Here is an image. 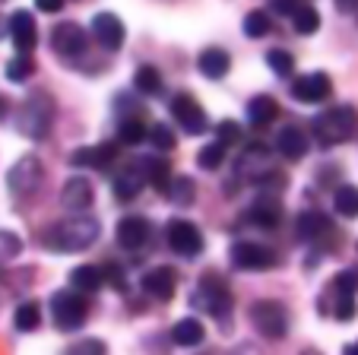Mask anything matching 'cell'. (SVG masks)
Listing matches in <instances>:
<instances>
[{"label": "cell", "mask_w": 358, "mask_h": 355, "mask_svg": "<svg viewBox=\"0 0 358 355\" xmlns=\"http://www.w3.org/2000/svg\"><path fill=\"white\" fill-rule=\"evenodd\" d=\"M70 286H73V292H80V295H92V292H99V288L105 286V279H101V267L83 263V267L70 270Z\"/></svg>", "instance_id": "26"}, {"label": "cell", "mask_w": 358, "mask_h": 355, "mask_svg": "<svg viewBox=\"0 0 358 355\" xmlns=\"http://www.w3.org/2000/svg\"><path fill=\"white\" fill-rule=\"evenodd\" d=\"M229 67H231V57L222 48H206V51H200V57H196V70H200L206 80H222V76L229 74Z\"/></svg>", "instance_id": "24"}, {"label": "cell", "mask_w": 358, "mask_h": 355, "mask_svg": "<svg viewBox=\"0 0 358 355\" xmlns=\"http://www.w3.org/2000/svg\"><path fill=\"white\" fill-rule=\"evenodd\" d=\"M7 111H10V102H7V95H0V121L7 118Z\"/></svg>", "instance_id": "47"}, {"label": "cell", "mask_w": 358, "mask_h": 355, "mask_svg": "<svg viewBox=\"0 0 358 355\" xmlns=\"http://www.w3.org/2000/svg\"><path fill=\"white\" fill-rule=\"evenodd\" d=\"M266 64H270V70L276 76H292L295 74V54L285 51V48H273V51H266Z\"/></svg>", "instance_id": "34"}, {"label": "cell", "mask_w": 358, "mask_h": 355, "mask_svg": "<svg viewBox=\"0 0 358 355\" xmlns=\"http://www.w3.org/2000/svg\"><path fill=\"white\" fill-rule=\"evenodd\" d=\"M20 251H22L20 238H16L13 232H3V228H0V257H3V260H10V257H16Z\"/></svg>", "instance_id": "43"}, {"label": "cell", "mask_w": 358, "mask_h": 355, "mask_svg": "<svg viewBox=\"0 0 358 355\" xmlns=\"http://www.w3.org/2000/svg\"><path fill=\"white\" fill-rule=\"evenodd\" d=\"M171 118H175L178 127H181L184 134H190V137L206 134V127H210L206 111H203L200 102H196L190 92H178L175 99H171Z\"/></svg>", "instance_id": "9"}, {"label": "cell", "mask_w": 358, "mask_h": 355, "mask_svg": "<svg viewBox=\"0 0 358 355\" xmlns=\"http://www.w3.org/2000/svg\"><path fill=\"white\" fill-rule=\"evenodd\" d=\"M270 29H273L270 13H264V10H250L244 16V35L248 39H264V35H270Z\"/></svg>", "instance_id": "35"}, {"label": "cell", "mask_w": 358, "mask_h": 355, "mask_svg": "<svg viewBox=\"0 0 358 355\" xmlns=\"http://www.w3.org/2000/svg\"><path fill=\"white\" fill-rule=\"evenodd\" d=\"M117 244L127 251H140L149 244V238H152V225H149L146 216H124L121 222H117Z\"/></svg>", "instance_id": "15"}, {"label": "cell", "mask_w": 358, "mask_h": 355, "mask_svg": "<svg viewBox=\"0 0 358 355\" xmlns=\"http://www.w3.org/2000/svg\"><path fill=\"white\" fill-rule=\"evenodd\" d=\"M134 86L140 95H159L165 89V83H162V74H159L152 64H143V67H136V74H134Z\"/></svg>", "instance_id": "29"}, {"label": "cell", "mask_w": 358, "mask_h": 355, "mask_svg": "<svg viewBox=\"0 0 358 355\" xmlns=\"http://www.w3.org/2000/svg\"><path fill=\"white\" fill-rule=\"evenodd\" d=\"M117 159V143H99V146H83L70 155L73 168H108Z\"/></svg>", "instance_id": "19"}, {"label": "cell", "mask_w": 358, "mask_h": 355, "mask_svg": "<svg viewBox=\"0 0 358 355\" xmlns=\"http://www.w3.org/2000/svg\"><path fill=\"white\" fill-rule=\"evenodd\" d=\"M101 279L108 282L111 288H117V292H127V279H124V270L117 263H105L101 267Z\"/></svg>", "instance_id": "42"}, {"label": "cell", "mask_w": 358, "mask_h": 355, "mask_svg": "<svg viewBox=\"0 0 358 355\" xmlns=\"http://www.w3.org/2000/svg\"><path fill=\"white\" fill-rule=\"evenodd\" d=\"M143 184H146V178H143L140 165L134 162V165H127L124 172L115 174V181H111V190H115V197H117L121 203H130V200H136V197H140Z\"/></svg>", "instance_id": "20"}, {"label": "cell", "mask_w": 358, "mask_h": 355, "mask_svg": "<svg viewBox=\"0 0 358 355\" xmlns=\"http://www.w3.org/2000/svg\"><path fill=\"white\" fill-rule=\"evenodd\" d=\"M231 263H235L238 270H254V273H260V270H273V267H276L279 257L273 254L266 244L235 242V244H231Z\"/></svg>", "instance_id": "12"}, {"label": "cell", "mask_w": 358, "mask_h": 355, "mask_svg": "<svg viewBox=\"0 0 358 355\" xmlns=\"http://www.w3.org/2000/svg\"><path fill=\"white\" fill-rule=\"evenodd\" d=\"M35 7L41 13H57V10H64V0H35Z\"/></svg>", "instance_id": "45"}, {"label": "cell", "mask_w": 358, "mask_h": 355, "mask_svg": "<svg viewBox=\"0 0 358 355\" xmlns=\"http://www.w3.org/2000/svg\"><path fill=\"white\" fill-rule=\"evenodd\" d=\"M276 149H279V155L298 162L308 153V134H304L301 127H295V124H289V127H282L276 134Z\"/></svg>", "instance_id": "22"}, {"label": "cell", "mask_w": 358, "mask_h": 355, "mask_svg": "<svg viewBox=\"0 0 358 355\" xmlns=\"http://www.w3.org/2000/svg\"><path fill=\"white\" fill-rule=\"evenodd\" d=\"M222 162H225V146H219V143H210V146H203L196 153V165L206 168V172H216Z\"/></svg>", "instance_id": "39"}, {"label": "cell", "mask_w": 358, "mask_h": 355, "mask_svg": "<svg viewBox=\"0 0 358 355\" xmlns=\"http://www.w3.org/2000/svg\"><path fill=\"white\" fill-rule=\"evenodd\" d=\"M333 95V80L324 70H314V74H304L292 83V99L301 102V105H320Z\"/></svg>", "instance_id": "13"}, {"label": "cell", "mask_w": 358, "mask_h": 355, "mask_svg": "<svg viewBox=\"0 0 358 355\" xmlns=\"http://www.w3.org/2000/svg\"><path fill=\"white\" fill-rule=\"evenodd\" d=\"M149 134V127L140 121V118H121V124H117V140L124 143V146H136V143H143Z\"/></svg>", "instance_id": "31"}, {"label": "cell", "mask_w": 358, "mask_h": 355, "mask_svg": "<svg viewBox=\"0 0 358 355\" xmlns=\"http://www.w3.org/2000/svg\"><path fill=\"white\" fill-rule=\"evenodd\" d=\"M124 22L117 20L115 13H95L92 16V39L99 41L105 51H121V45H124Z\"/></svg>", "instance_id": "16"}, {"label": "cell", "mask_w": 358, "mask_h": 355, "mask_svg": "<svg viewBox=\"0 0 358 355\" xmlns=\"http://www.w3.org/2000/svg\"><path fill=\"white\" fill-rule=\"evenodd\" d=\"M165 238H169V248L184 260H194V257L203 254V235L187 219H171L169 228H165Z\"/></svg>", "instance_id": "8"}, {"label": "cell", "mask_w": 358, "mask_h": 355, "mask_svg": "<svg viewBox=\"0 0 358 355\" xmlns=\"http://www.w3.org/2000/svg\"><path fill=\"white\" fill-rule=\"evenodd\" d=\"M136 165H140V172H143V178H146V184H152L159 194H169L171 165L162 159V155H149V159H140Z\"/></svg>", "instance_id": "21"}, {"label": "cell", "mask_w": 358, "mask_h": 355, "mask_svg": "<svg viewBox=\"0 0 358 355\" xmlns=\"http://www.w3.org/2000/svg\"><path fill=\"white\" fill-rule=\"evenodd\" d=\"M10 39H13L16 54H22V57H29L35 51V45H38V26H35V16L29 10H16L10 16Z\"/></svg>", "instance_id": "14"}, {"label": "cell", "mask_w": 358, "mask_h": 355, "mask_svg": "<svg viewBox=\"0 0 358 355\" xmlns=\"http://www.w3.org/2000/svg\"><path fill=\"white\" fill-rule=\"evenodd\" d=\"M64 355H108V349H105L101 340H80V342H73Z\"/></svg>", "instance_id": "41"}, {"label": "cell", "mask_w": 358, "mask_h": 355, "mask_svg": "<svg viewBox=\"0 0 358 355\" xmlns=\"http://www.w3.org/2000/svg\"><path fill=\"white\" fill-rule=\"evenodd\" d=\"M298 235H301L304 242H327L330 235H336V225H333V219L327 213H320V209H304L301 216H298Z\"/></svg>", "instance_id": "18"}, {"label": "cell", "mask_w": 358, "mask_h": 355, "mask_svg": "<svg viewBox=\"0 0 358 355\" xmlns=\"http://www.w3.org/2000/svg\"><path fill=\"white\" fill-rule=\"evenodd\" d=\"M32 74H35V61H32V57L16 54L13 61H7V80L10 83H26Z\"/></svg>", "instance_id": "37"}, {"label": "cell", "mask_w": 358, "mask_h": 355, "mask_svg": "<svg viewBox=\"0 0 358 355\" xmlns=\"http://www.w3.org/2000/svg\"><path fill=\"white\" fill-rule=\"evenodd\" d=\"M13 323L20 333H32V330H38V323H41V308L35 302H22L13 314Z\"/></svg>", "instance_id": "33"}, {"label": "cell", "mask_w": 358, "mask_h": 355, "mask_svg": "<svg viewBox=\"0 0 358 355\" xmlns=\"http://www.w3.org/2000/svg\"><path fill=\"white\" fill-rule=\"evenodd\" d=\"M171 340L184 349H194L206 340V330H203V323L196 321V317H181V321L171 327Z\"/></svg>", "instance_id": "27"}, {"label": "cell", "mask_w": 358, "mask_h": 355, "mask_svg": "<svg viewBox=\"0 0 358 355\" xmlns=\"http://www.w3.org/2000/svg\"><path fill=\"white\" fill-rule=\"evenodd\" d=\"M64 207L73 209V213H83V209L92 207V184L86 181V178H70L67 184H64V194H61Z\"/></svg>", "instance_id": "23"}, {"label": "cell", "mask_w": 358, "mask_h": 355, "mask_svg": "<svg viewBox=\"0 0 358 355\" xmlns=\"http://www.w3.org/2000/svg\"><path fill=\"white\" fill-rule=\"evenodd\" d=\"M248 219L260 228H276L279 222H282V207H279L273 197H264V200H257L254 207H250Z\"/></svg>", "instance_id": "28"}, {"label": "cell", "mask_w": 358, "mask_h": 355, "mask_svg": "<svg viewBox=\"0 0 358 355\" xmlns=\"http://www.w3.org/2000/svg\"><path fill=\"white\" fill-rule=\"evenodd\" d=\"M216 137H219V140H216L219 146H231V143L241 140V124H238V121H219Z\"/></svg>", "instance_id": "40"}, {"label": "cell", "mask_w": 358, "mask_h": 355, "mask_svg": "<svg viewBox=\"0 0 358 355\" xmlns=\"http://www.w3.org/2000/svg\"><path fill=\"white\" fill-rule=\"evenodd\" d=\"M194 302L203 311H210L216 321H225L231 314V288L225 286V279L219 273H203L200 282H196Z\"/></svg>", "instance_id": "5"}, {"label": "cell", "mask_w": 358, "mask_h": 355, "mask_svg": "<svg viewBox=\"0 0 358 355\" xmlns=\"http://www.w3.org/2000/svg\"><path fill=\"white\" fill-rule=\"evenodd\" d=\"M311 130L320 146H339L358 134V111L352 105H333L314 118Z\"/></svg>", "instance_id": "2"}, {"label": "cell", "mask_w": 358, "mask_h": 355, "mask_svg": "<svg viewBox=\"0 0 358 355\" xmlns=\"http://www.w3.org/2000/svg\"><path fill=\"white\" fill-rule=\"evenodd\" d=\"M343 355H358V342H349V346L343 349Z\"/></svg>", "instance_id": "48"}, {"label": "cell", "mask_w": 358, "mask_h": 355, "mask_svg": "<svg viewBox=\"0 0 358 355\" xmlns=\"http://www.w3.org/2000/svg\"><path fill=\"white\" fill-rule=\"evenodd\" d=\"M301 355H320V352H317V349H304Z\"/></svg>", "instance_id": "49"}, {"label": "cell", "mask_w": 358, "mask_h": 355, "mask_svg": "<svg viewBox=\"0 0 358 355\" xmlns=\"http://www.w3.org/2000/svg\"><path fill=\"white\" fill-rule=\"evenodd\" d=\"M292 22H295V32L298 35H314L320 29V13L308 4V7H301L295 16H292Z\"/></svg>", "instance_id": "36"}, {"label": "cell", "mask_w": 358, "mask_h": 355, "mask_svg": "<svg viewBox=\"0 0 358 355\" xmlns=\"http://www.w3.org/2000/svg\"><path fill=\"white\" fill-rule=\"evenodd\" d=\"M311 0H273V10L276 13H282V16H295L301 7H308Z\"/></svg>", "instance_id": "44"}, {"label": "cell", "mask_w": 358, "mask_h": 355, "mask_svg": "<svg viewBox=\"0 0 358 355\" xmlns=\"http://www.w3.org/2000/svg\"><path fill=\"white\" fill-rule=\"evenodd\" d=\"M333 317L336 321H352L355 317V292H358V273L343 270L333 276Z\"/></svg>", "instance_id": "11"}, {"label": "cell", "mask_w": 358, "mask_h": 355, "mask_svg": "<svg viewBox=\"0 0 358 355\" xmlns=\"http://www.w3.org/2000/svg\"><path fill=\"white\" fill-rule=\"evenodd\" d=\"M333 207L345 219H358V188L355 184H339L333 194Z\"/></svg>", "instance_id": "30"}, {"label": "cell", "mask_w": 358, "mask_h": 355, "mask_svg": "<svg viewBox=\"0 0 358 355\" xmlns=\"http://www.w3.org/2000/svg\"><path fill=\"white\" fill-rule=\"evenodd\" d=\"M336 7L343 10V13H349V10H355V7H358V0H336Z\"/></svg>", "instance_id": "46"}, {"label": "cell", "mask_w": 358, "mask_h": 355, "mask_svg": "<svg viewBox=\"0 0 358 355\" xmlns=\"http://www.w3.org/2000/svg\"><path fill=\"white\" fill-rule=\"evenodd\" d=\"M89 317V302L73 288H61V292L51 295V321H55L57 330L64 333H73L86 323Z\"/></svg>", "instance_id": "4"}, {"label": "cell", "mask_w": 358, "mask_h": 355, "mask_svg": "<svg viewBox=\"0 0 358 355\" xmlns=\"http://www.w3.org/2000/svg\"><path fill=\"white\" fill-rule=\"evenodd\" d=\"M279 118V105L273 95H254V99L248 102V121L254 124V127H266V124H273Z\"/></svg>", "instance_id": "25"}, {"label": "cell", "mask_w": 358, "mask_h": 355, "mask_svg": "<svg viewBox=\"0 0 358 355\" xmlns=\"http://www.w3.org/2000/svg\"><path fill=\"white\" fill-rule=\"evenodd\" d=\"M99 219H92V216H70V219H61L55 222V225L45 232V248L48 251H61V254H76V251H86L92 248L95 242H99Z\"/></svg>", "instance_id": "1"}, {"label": "cell", "mask_w": 358, "mask_h": 355, "mask_svg": "<svg viewBox=\"0 0 358 355\" xmlns=\"http://www.w3.org/2000/svg\"><path fill=\"white\" fill-rule=\"evenodd\" d=\"M41 181H45V168H41V162L35 159V155H22V159L7 172V188L13 197L35 194V190L41 188Z\"/></svg>", "instance_id": "7"}, {"label": "cell", "mask_w": 358, "mask_h": 355, "mask_svg": "<svg viewBox=\"0 0 358 355\" xmlns=\"http://www.w3.org/2000/svg\"><path fill=\"white\" fill-rule=\"evenodd\" d=\"M51 121H55V102L48 92H32L26 102L20 105V114H16V127H20L22 137H32V140H45L48 130H51Z\"/></svg>", "instance_id": "3"}, {"label": "cell", "mask_w": 358, "mask_h": 355, "mask_svg": "<svg viewBox=\"0 0 358 355\" xmlns=\"http://www.w3.org/2000/svg\"><path fill=\"white\" fill-rule=\"evenodd\" d=\"M51 48L61 54L64 61H73V57H83L89 51V32L80 26V22H61L51 32Z\"/></svg>", "instance_id": "10"}, {"label": "cell", "mask_w": 358, "mask_h": 355, "mask_svg": "<svg viewBox=\"0 0 358 355\" xmlns=\"http://www.w3.org/2000/svg\"><path fill=\"white\" fill-rule=\"evenodd\" d=\"M146 140L152 143L156 149H162V153H169V149H175V130L169 127V124H152L149 127V134H146Z\"/></svg>", "instance_id": "38"}, {"label": "cell", "mask_w": 358, "mask_h": 355, "mask_svg": "<svg viewBox=\"0 0 358 355\" xmlns=\"http://www.w3.org/2000/svg\"><path fill=\"white\" fill-rule=\"evenodd\" d=\"M169 200H175L178 207H190L194 203V197H196V184H194V178H187V174H181V178H171V184H169Z\"/></svg>", "instance_id": "32"}, {"label": "cell", "mask_w": 358, "mask_h": 355, "mask_svg": "<svg viewBox=\"0 0 358 355\" xmlns=\"http://www.w3.org/2000/svg\"><path fill=\"white\" fill-rule=\"evenodd\" d=\"M250 323L257 327V333H264L266 340H282L289 333V311L282 302L273 298H260L250 305Z\"/></svg>", "instance_id": "6"}, {"label": "cell", "mask_w": 358, "mask_h": 355, "mask_svg": "<svg viewBox=\"0 0 358 355\" xmlns=\"http://www.w3.org/2000/svg\"><path fill=\"white\" fill-rule=\"evenodd\" d=\"M178 288V273L175 267H152L149 273H143V292L149 298H159V302H169Z\"/></svg>", "instance_id": "17"}]
</instances>
